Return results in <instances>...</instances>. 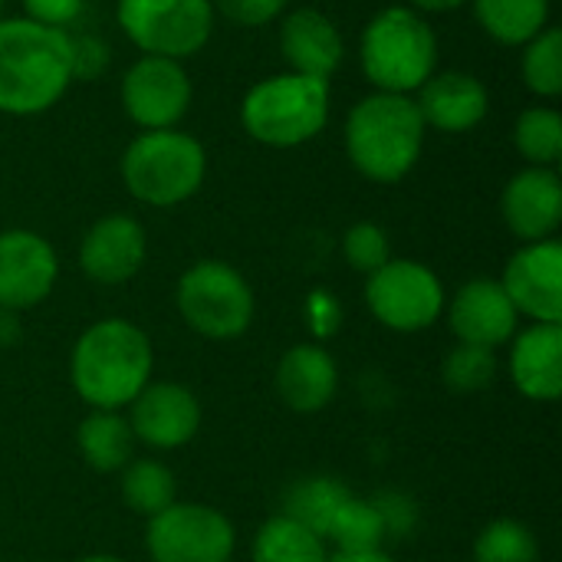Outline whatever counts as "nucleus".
Masks as SVG:
<instances>
[{"instance_id": "5701e85b", "label": "nucleus", "mask_w": 562, "mask_h": 562, "mask_svg": "<svg viewBox=\"0 0 562 562\" xmlns=\"http://www.w3.org/2000/svg\"><path fill=\"white\" fill-rule=\"evenodd\" d=\"M481 30L504 46H527L550 26V0H471Z\"/></svg>"}, {"instance_id": "20e7f679", "label": "nucleus", "mask_w": 562, "mask_h": 562, "mask_svg": "<svg viewBox=\"0 0 562 562\" xmlns=\"http://www.w3.org/2000/svg\"><path fill=\"white\" fill-rule=\"evenodd\" d=\"M359 63L375 92L412 95L435 76L438 36L418 10L385 7L362 30Z\"/></svg>"}, {"instance_id": "e433bc0d", "label": "nucleus", "mask_w": 562, "mask_h": 562, "mask_svg": "<svg viewBox=\"0 0 562 562\" xmlns=\"http://www.w3.org/2000/svg\"><path fill=\"white\" fill-rule=\"evenodd\" d=\"M471 0H408L412 10H431V13H448V10H458Z\"/></svg>"}, {"instance_id": "9b49d317", "label": "nucleus", "mask_w": 562, "mask_h": 562, "mask_svg": "<svg viewBox=\"0 0 562 562\" xmlns=\"http://www.w3.org/2000/svg\"><path fill=\"white\" fill-rule=\"evenodd\" d=\"M122 105L145 132L175 128L191 109V79L178 59L142 56L122 76Z\"/></svg>"}, {"instance_id": "412c9836", "label": "nucleus", "mask_w": 562, "mask_h": 562, "mask_svg": "<svg viewBox=\"0 0 562 562\" xmlns=\"http://www.w3.org/2000/svg\"><path fill=\"white\" fill-rule=\"evenodd\" d=\"M339 389V366L319 342L290 346L277 366V392L290 412L316 415Z\"/></svg>"}, {"instance_id": "ea45409f", "label": "nucleus", "mask_w": 562, "mask_h": 562, "mask_svg": "<svg viewBox=\"0 0 562 562\" xmlns=\"http://www.w3.org/2000/svg\"><path fill=\"white\" fill-rule=\"evenodd\" d=\"M0 13H3V0H0Z\"/></svg>"}, {"instance_id": "423d86ee", "label": "nucleus", "mask_w": 562, "mask_h": 562, "mask_svg": "<svg viewBox=\"0 0 562 562\" xmlns=\"http://www.w3.org/2000/svg\"><path fill=\"white\" fill-rule=\"evenodd\" d=\"M329 119V82L283 72L257 82L240 102V125L270 148H296L316 138Z\"/></svg>"}, {"instance_id": "dca6fc26", "label": "nucleus", "mask_w": 562, "mask_h": 562, "mask_svg": "<svg viewBox=\"0 0 562 562\" xmlns=\"http://www.w3.org/2000/svg\"><path fill=\"white\" fill-rule=\"evenodd\" d=\"M445 310H448L451 333L458 336V342L468 346L501 349L520 329V313L514 310L501 280H487V277L468 280L454 293V300L445 303Z\"/></svg>"}, {"instance_id": "39448f33", "label": "nucleus", "mask_w": 562, "mask_h": 562, "mask_svg": "<svg viewBox=\"0 0 562 562\" xmlns=\"http://www.w3.org/2000/svg\"><path fill=\"white\" fill-rule=\"evenodd\" d=\"M207 175L204 145L178 128L142 132L122 155L128 194L148 207H175L194 198Z\"/></svg>"}, {"instance_id": "1a4fd4ad", "label": "nucleus", "mask_w": 562, "mask_h": 562, "mask_svg": "<svg viewBox=\"0 0 562 562\" xmlns=\"http://www.w3.org/2000/svg\"><path fill=\"white\" fill-rule=\"evenodd\" d=\"M441 277L418 260H389L366 280L369 313L392 333H422L445 313Z\"/></svg>"}, {"instance_id": "a211bd4d", "label": "nucleus", "mask_w": 562, "mask_h": 562, "mask_svg": "<svg viewBox=\"0 0 562 562\" xmlns=\"http://www.w3.org/2000/svg\"><path fill=\"white\" fill-rule=\"evenodd\" d=\"M415 105L425 119V128H435L445 135H461V132L477 128L487 119L491 92L477 76L448 69V72H435L418 89Z\"/></svg>"}, {"instance_id": "2eb2a0df", "label": "nucleus", "mask_w": 562, "mask_h": 562, "mask_svg": "<svg viewBox=\"0 0 562 562\" xmlns=\"http://www.w3.org/2000/svg\"><path fill=\"white\" fill-rule=\"evenodd\" d=\"M148 257L145 227L128 214L99 217L79 244V270L102 286L128 283Z\"/></svg>"}, {"instance_id": "a878e982", "label": "nucleus", "mask_w": 562, "mask_h": 562, "mask_svg": "<svg viewBox=\"0 0 562 562\" xmlns=\"http://www.w3.org/2000/svg\"><path fill=\"white\" fill-rule=\"evenodd\" d=\"M349 494L352 491L346 484H339L336 477H306L290 487L283 514L293 517L296 524H303L306 530H313L319 540H326V530Z\"/></svg>"}, {"instance_id": "c9c22d12", "label": "nucleus", "mask_w": 562, "mask_h": 562, "mask_svg": "<svg viewBox=\"0 0 562 562\" xmlns=\"http://www.w3.org/2000/svg\"><path fill=\"white\" fill-rule=\"evenodd\" d=\"M329 562H395V560L379 547V550H336V553H329Z\"/></svg>"}, {"instance_id": "4be33fe9", "label": "nucleus", "mask_w": 562, "mask_h": 562, "mask_svg": "<svg viewBox=\"0 0 562 562\" xmlns=\"http://www.w3.org/2000/svg\"><path fill=\"white\" fill-rule=\"evenodd\" d=\"M135 435L122 412L89 408V415L76 428V448L82 461L99 474H115L135 458Z\"/></svg>"}, {"instance_id": "ddd939ff", "label": "nucleus", "mask_w": 562, "mask_h": 562, "mask_svg": "<svg viewBox=\"0 0 562 562\" xmlns=\"http://www.w3.org/2000/svg\"><path fill=\"white\" fill-rule=\"evenodd\" d=\"M135 441L155 451H175L194 441L201 428V402L181 382H148L128 405Z\"/></svg>"}, {"instance_id": "c756f323", "label": "nucleus", "mask_w": 562, "mask_h": 562, "mask_svg": "<svg viewBox=\"0 0 562 562\" xmlns=\"http://www.w3.org/2000/svg\"><path fill=\"white\" fill-rule=\"evenodd\" d=\"M540 547L527 524L501 517L474 540V562H537Z\"/></svg>"}, {"instance_id": "f8f14e48", "label": "nucleus", "mask_w": 562, "mask_h": 562, "mask_svg": "<svg viewBox=\"0 0 562 562\" xmlns=\"http://www.w3.org/2000/svg\"><path fill=\"white\" fill-rule=\"evenodd\" d=\"M504 293L533 323H562V244L557 237L524 244L504 267Z\"/></svg>"}, {"instance_id": "b1692460", "label": "nucleus", "mask_w": 562, "mask_h": 562, "mask_svg": "<svg viewBox=\"0 0 562 562\" xmlns=\"http://www.w3.org/2000/svg\"><path fill=\"white\" fill-rule=\"evenodd\" d=\"M254 562H329L326 540L286 514L263 520L254 537Z\"/></svg>"}, {"instance_id": "f704fd0d", "label": "nucleus", "mask_w": 562, "mask_h": 562, "mask_svg": "<svg viewBox=\"0 0 562 562\" xmlns=\"http://www.w3.org/2000/svg\"><path fill=\"white\" fill-rule=\"evenodd\" d=\"M20 3L26 10V20L56 30H66L82 13V0H20Z\"/></svg>"}, {"instance_id": "7c9ffc66", "label": "nucleus", "mask_w": 562, "mask_h": 562, "mask_svg": "<svg viewBox=\"0 0 562 562\" xmlns=\"http://www.w3.org/2000/svg\"><path fill=\"white\" fill-rule=\"evenodd\" d=\"M441 375H445V385L451 392H481V389H491L494 379H497V356H494V349L458 342L445 356Z\"/></svg>"}, {"instance_id": "f3484780", "label": "nucleus", "mask_w": 562, "mask_h": 562, "mask_svg": "<svg viewBox=\"0 0 562 562\" xmlns=\"http://www.w3.org/2000/svg\"><path fill=\"white\" fill-rule=\"evenodd\" d=\"M501 214L524 244L550 240L562 224V181L557 168H524L501 194Z\"/></svg>"}, {"instance_id": "473e14b6", "label": "nucleus", "mask_w": 562, "mask_h": 562, "mask_svg": "<svg viewBox=\"0 0 562 562\" xmlns=\"http://www.w3.org/2000/svg\"><path fill=\"white\" fill-rule=\"evenodd\" d=\"M211 3L234 26H267L286 7V0H211Z\"/></svg>"}, {"instance_id": "9d476101", "label": "nucleus", "mask_w": 562, "mask_h": 562, "mask_svg": "<svg viewBox=\"0 0 562 562\" xmlns=\"http://www.w3.org/2000/svg\"><path fill=\"white\" fill-rule=\"evenodd\" d=\"M145 547L151 562H231L237 530L217 507L175 501L148 520Z\"/></svg>"}, {"instance_id": "58836bf2", "label": "nucleus", "mask_w": 562, "mask_h": 562, "mask_svg": "<svg viewBox=\"0 0 562 562\" xmlns=\"http://www.w3.org/2000/svg\"><path fill=\"white\" fill-rule=\"evenodd\" d=\"M72 562H128V560L112 557V553H92V557H79V560H72Z\"/></svg>"}, {"instance_id": "4c0bfd02", "label": "nucleus", "mask_w": 562, "mask_h": 562, "mask_svg": "<svg viewBox=\"0 0 562 562\" xmlns=\"http://www.w3.org/2000/svg\"><path fill=\"white\" fill-rule=\"evenodd\" d=\"M16 339V313L10 310H0V346Z\"/></svg>"}, {"instance_id": "cd10ccee", "label": "nucleus", "mask_w": 562, "mask_h": 562, "mask_svg": "<svg viewBox=\"0 0 562 562\" xmlns=\"http://www.w3.org/2000/svg\"><path fill=\"white\" fill-rule=\"evenodd\" d=\"M514 142L533 168H553L562 158V115L547 105L527 109L517 119Z\"/></svg>"}, {"instance_id": "f257e3e1", "label": "nucleus", "mask_w": 562, "mask_h": 562, "mask_svg": "<svg viewBox=\"0 0 562 562\" xmlns=\"http://www.w3.org/2000/svg\"><path fill=\"white\" fill-rule=\"evenodd\" d=\"M72 82V36L26 16H0V112L40 115Z\"/></svg>"}, {"instance_id": "4468645a", "label": "nucleus", "mask_w": 562, "mask_h": 562, "mask_svg": "<svg viewBox=\"0 0 562 562\" xmlns=\"http://www.w3.org/2000/svg\"><path fill=\"white\" fill-rule=\"evenodd\" d=\"M59 277L56 250L33 231H0V310L40 306Z\"/></svg>"}, {"instance_id": "72a5a7b5", "label": "nucleus", "mask_w": 562, "mask_h": 562, "mask_svg": "<svg viewBox=\"0 0 562 562\" xmlns=\"http://www.w3.org/2000/svg\"><path fill=\"white\" fill-rule=\"evenodd\" d=\"M109 66V46L99 36H72V79H99Z\"/></svg>"}, {"instance_id": "aec40b11", "label": "nucleus", "mask_w": 562, "mask_h": 562, "mask_svg": "<svg viewBox=\"0 0 562 562\" xmlns=\"http://www.w3.org/2000/svg\"><path fill=\"white\" fill-rule=\"evenodd\" d=\"M280 49H283V59L290 63V72L326 79V82L342 66V56H346L339 26L313 7L293 10L283 20Z\"/></svg>"}, {"instance_id": "6ab92c4d", "label": "nucleus", "mask_w": 562, "mask_h": 562, "mask_svg": "<svg viewBox=\"0 0 562 562\" xmlns=\"http://www.w3.org/2000/svg\"><path fill=\"white\" fill-rule=\"evenodd\" d=\"M510 379L530 402L562 395V323H533L510 339Z\"/></svg>"}, {"instance_id": "2f4dec72", "label": "nucleus", "mask_w": 562, "mask_h": 562, "mask_svg": "<svg viewBox=\"0 0 562 562\" xmlns=\"http://www.w3.org/2000/svg\"><path fill=\"white\" fill-rule=\"evenodd\" d=\"M342 257L352 270L359 273H375L379 267H385L392 260V244L389 234L372 224V221H359L342 234Z\"/></svg>"}, {"instance_id": "393cba45", "label": "nucleus", "mask_w": 562, "mask_h": 562, "mask_svg": "<svg viewBox=\"0 0 562 562\" xmlns=\"http://www.w3.org/2000/svg\"><path fill=\"white\" fill-rule=\"evenodd\" d=\"M122 501L132 514L151 520L178 501V484L168 464L151 458H132L122 468Z\"/></svg>"}, {"instance_id": "f03ea898", "label": "nucleus", "mask_w": 562, "mask_h": 562, "mask_svg": "<svg viewBox=\"0 0 562 562\" xmlns=\"http://www.w3.org/2000/svg\"><path fill=\"white\" fill-rule=\"evenodd\" d=\"M151 339L132 319L109 316L82 329L69 356V379L89 408L122 412L151 382Z\"/></svg>"}, {"instance_id": "bb28decb", "label": "nucleus", "mask_w": 562, "mask_h": 562, "mask_svg": "<svg viewBox=\"0 0 562 562\" xmlns=\"http://www.w3.org/2000/svg\"><path fill=\"white\" fill-rule=\"evenodd\" d=\"M389 537V524L382 517L379 501H366L349 494L342 507L336 510L326 540L336 543V550H379Z\"/></svg>"}, {"instance_id": "7ed1b4c3", "label": "nucleus", "mask_w": 562, "mask_h": 562, "mask_svg": "<svg viewBox=\"0 0 562 562\" xmlns=\"http://www.w3.org/2000/svg\"><path fill=\"white\" fill-rule=\"evenodd\" d=\"M425 132L412 95L372 92L359 99L346 119V155L362 178L395 184L418 165Z\"/></svg>"}, {"instance_id": "c85d7f7f", "label": "nucleus", "mask_w": 562, "mask_h": 562, "mask_svg": "<svg viewBox=\"0 0 562 562\" xmlns=\"http://www.w3.org/2000/svg\"><path fill=\"white\" fill-rule=\"evenodd\" d=\"M524 86L540 99H557L562 92V33L547 26L524 46L520 59Z\"/></svg>"}, {"instance_id": "6e6552de", "label": "nucleus", "mask_w": 562, "mask_h": 562, "mask_svg": "<svg viewBox=\"0 0 562 562\" xmlns=\"http://www.w3.org/2000/svg\"><path fill=\"white\" fill-rule=\"evenodd\" d=\"M119 26L142 56L188 59L201 53L214 30L211 0H119Z\"/></svg>"}, {"instance_id": "0eeeda50", "label": "nucleus", "mask_w": 562, "mask_h": 562, "mask_svg": "<svg viewBox=\"0 0 562 562\" xmlns=\"http://www.w3.org/2000/svg\"><path fill=\"white\" fill-rule=\"evenodd\" d=\"M175 300L188 329L217 342L244 336L257 310L247 277L224 260H201L188 267L178 280Z\"/></svg>"}]
</instances>
